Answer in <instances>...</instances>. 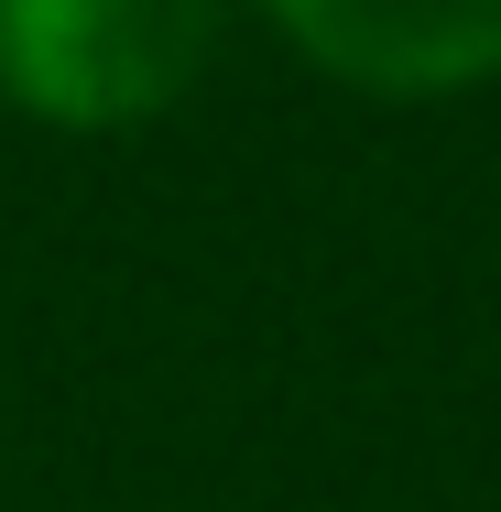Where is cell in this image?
<instances>
[{
	"label": "cell",
	"instance_id": "7a4b0ae2",
	"mask_svg": "<svg viewBox=\"0 0 501 512\" xmlns=\"http://www.w3.org/2000/svg\"><path fill=\"white\" fill-rule=\"evenodd\" d=\"M316 77L360 99H469L501 77V0H262Z\"/></svg>",
	"mask_w": 501,
	"mask_h": 512
},
{
	"label": "cell",
	"instance_id": "6da1fadb",
	"mask_svg": "<svg viewBox=\"0 0 501 512\" xmlns=\"http://www.w3.org/2000/svg\"><path fill=\"white\" fill-rule=\"evenodd\" d=\"M229 0H0V99L44 131H142L207 77Z\"/></svg>",
	"mask_w": 501,
	"mask_h": 512
}]
</instances>
